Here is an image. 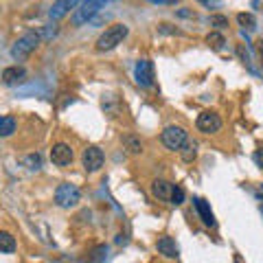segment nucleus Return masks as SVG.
I'll list each match as a JSON object with an SVG mask.
<instances>
[{
    "instance_id": "1",
    "label": "nucleus",
    "mask_w": 263,
    "mask_h": 263,
    "mask_svg": "<svg viewBox=\"0 0 263 263\" xmlns=\"http://www.w3.org/2000/svg\"><path fill=\"white\" fill-rule=\"evenodd\" d=\"M127 33H129V27L127 24H112V27L105 29L101 35H99L97 40V51H112V48H117L123 40L127 37Z\"/></svg>"
},
{
    "instance_id": "2",
    "label": "nucleus",
    "mask_w": 263,
    "mask_h": 263,
    "mask_svg": "<svg viewBox=\"0 0 263 263\" xmlns=\"http://www.w3.org/2000/svg\"><path fill=\"white\" fill-rule=\"evenodd\" d=\"M40 40H42V35H40L37 31H29V33H24L22 37H18L13 42L11 46V57L15 62H22V60H27V57L35 51V48L40 46Z\"/></svg>"
},
{
    "instance_id": "3",
    "label": "nucleus",
    "mask_w": 263,
    "mask_h": 263,
    "mask_svg": "<svg viewBox=\"0 0 263 263\" xmlns=\"http://www.w3.org/2000/svg\"><path fill=\"white\" fill-rule=\"evenodd\" d=\"M108 3H114V0H84V3L77 7V11L72 13V24L81 27V24H86V22H92L95 15L101 11V7H105Z\"/></svg>"
},
{
    "instance_id": "4",
    "label": "nucleus",
    "mask_w": 263,
    "mask_h": 263,
    "mask_svg": "<svg viewBox=\"0 0 263 263\" xmlns=\"http://www.w3.org/2000/svg\"><path fill=\"white\" fill-rule=\"evenodd\" d=\"M81 200V191L77 184H70V182H62L60 186L55 189V204L60 209H72L77 206Z\"/></svg>"
},
{
    "instance_id": "5",
    "label": "nucleus",
    "mask_w": 263,
    "mask_h": 263,
    "mask_svg": "<svg viewBox=\"0 0 263 263\" xmlns=\"http://www.w3.org/2000/svg\"><path fill=\"white\" fill-rule=\"evenodd\" d=\"M160 141H162V145L167 147V149L180 152V149H182V147L189 143V134H186L184 127H180V125H169V127L162 129Z\"/></svg>"
},
{
    "instance_id": "6",
    "label": "nucleus",
    "mask_w": 263,
    "mask_h": 263,
    "mask_svg": "<svg viewBox=\"0 0 263 263\" xmlns=\"http://www.w3.org/2000/svg\"><path fill=\"white\" fill-rule=\"evenodd\" d=\"M105 162V154L101 147L97 145H90L84 149V154H81V164H84V169L88 171V174H95V171H99L103 167Z\"/></svg>"
},
{
    "instance_id": "7",
    "label": "nucleus",
    "mask_w": 263,
    "mask_h": 263,
    "mask_svg": "<svg viewBox=\"0 0 263 263\" xmlns=\"http://www.w3.org/2000/svg\"><path fill=\"white\" fill-rule=\"evenodd\" d=\"M195 127L202 132V134H215V132L221 129V117L215 110H204L197 114Z\"/></svg>"
},
{
    "instance_id": "8",
    "label": "nucleus",
    "mask_w": 263,
    "mask_h": 263,
    "mask_svg": "<svg viewBox=\"0 0 263 263\" xmlns=\"http://www.w3.org/2000/svg\"><path fill=\"white\" fill-rule=\"evenodd\" d=\"M134 77H136L138 86L152 88L154 86V62L152 60H138L136 68H134Z\"/></svg>"
},
{
    "instance_id": "9",
    "label": "nucleus",
    "mask_w": 263,
    "mask_h": 263,
    "mask_svg": "<svg viewBox=\"0 0 263 263\" xmlns=\"http://www.w3.org/2000/svg\"><path fill=\"white\" fill-rule=\"evenodd\" d=\"M72 158H75V154H72V147L70 145L55 143L51 147V160H53V164H57V167H66V164H70Z\"/></svg>"
},
{
    "instance_id": "10",
    "label": "nucleus",
    "mask_w": 263,
    "mask_h": 263,
    "mask_svg": "<svg viewBox=\"0 0 263 263\" xmlns=\"http://www.w3.org/2000/svg\"><path fill=\"white\" fill-rule=\"evenodd\" d=\"M0 79H3L5 86H20L27 81V68L24 66H7V68L3 70V75H0Z\"/></svg>"
},
{
    "instance_id": "11",
    "label": "nucleus",
    "mask_w": 263,
    "mask_h": 263,
    "mask_svg": "<svg viewBox=\"0 0 263 263\" xmlns=\"http://www.w3.org/2000/svg\"><path fill=\"white\" fill-rule=\"evenodd\" d=\"M84 3V0H55L53 7H51V11H48V15H51V20H62L68 15L70 9H77V7Z\"/></svg>"
},
{
    "instance_id": "12",
    "label": "nucleus",
    "mask_w": 263,
    "mask_h": 263,
    "mask_svg": "<svg viewBox=\"0 0 263 263\" xmlns=\"http://www.w3.org/2000/svg\"><path fill=\"white\" fill-rule=\"evenodd\" d=\"M193 206H195L197 215H200V219H202V224H204V226L213 228V226L217 224V221H215V215H213V211H211V206H209V202H206V200H202V197H193Z\"/></svg>"
},
{
    "instance_id": "13",
    "label": "nucleus",
    "mask_w": 263,
    "mask_h": 263,
    "mask_svg": "<svg viewBox=\"0 0 263 263\" xmlns=\"http://www.w3.org/2000/svg\"><path fill=\"white\" fill-rule=\"evenodd\" d=\"M156 250H158L162 257H167V259H178V254H180L178 246H176V241L171 239V237H160V239L156 241Z\"/></svg>"
},
{
    "instance_id": "14",
    "label": "nucleus",
    "mask_w": 263,
    "mask_h": 263,
    "mask_svg": "<svg viewBox=\"0 0 263 263\" xmlns=\"http://www.w3.org/2000/svg\"><path fill=\"white\" fill-rule=\"evenodd\" d=\"M171 191H174V184L171 182H167V180H154L152 182V193H154V197H158V200H162V202H169L171 200Z\"/></svg>"
},
{
    "instance_id": "15",
    "label": "nucleus",
    "mask_w": 263,
    "mask_h": 263,
    "mask_svg": "<svg viewBox=\"0 0 263 263\" xmlns=\"http://www.w3.org/2000/svg\"><path fill=\"white\" fill-rule=\"evenodd\" d=\"M123 147H125L127 154H132V156L143 154V143H141V138L134 136V134H125V136H123Z\"/></svg>"
},
{
    "instance_id": "16",
    "label": "nucleus",
    "mask_w": 263,
    "mask_h": 263,
    "mask_svg": "<svg viewBox=\"0 0 263 263\" xmlns=\"http://www.w3.org/2000/svg\"><path fill=\"white\" fill-rule=\"evenodd\" d=\"M15 248H18L15 237L11 233H7V230H0V252H3V254H11V252H15Z\"/></svg>"
},
{
    "instance_id": "17",
    "label": "nucleus",
    "mask_w": 263,
    "mask_h": 263,
    "mask_svg": "<svg viewBox=\"0 0 263 263\" xmlns=\"http://www.w3.org/2000/svg\"><path fill=\"white\" fill-rule=\"evenodd\" d=\"M15 127H18V123H15L13 117H0V136L7 138V136H11Z\"/></svg>"
},
{
    "instance_id": "18",
    "label": "nucleus",
    "mask_w": 263,
    "mask_h": 263,
    "mask_svg": "<svg viewBox=\"0 0 263 263\" xmlns=\"http://www.w3.org/2000/svg\"><path fill=\"white\" fill-rule=\"evenodd\" d=\"M206 44L213 48V51H221V48H224V44H226V37L221 35L219 31H211L209 35H206Z\"/></svg>"
},
{
    "instance_id": "19",
    "label": "nucleus",
    "mask_w": 263,
    "mask_h": 263,
    "mask_svg": "<svg viewBox=\"0 0 263 263\" xmlns=\"http://www.w3.org/2000/svg\"><path fill=\"white\" fill-rule=\"evenodd\" d=\"M105 257H108V248H105V246L101 243V246H97V248L90 250V254H88V263H103Z\"/></svg>"
},
{
    "instance_id": "20",
    "label": "nucleus",
    "mask_w": 263,
    "mask_h": 263,
    "mask_svg": "<svg viewBox=\"0 0 263 263\" xmlns=\"http://www.w3.org/2000/svg\"><path fill=\"white\" fill-rule=\"evenodd\" d=\"M180 156H182V160H186V162H191L195 156H197V145L195 143H186L182 149H180Z\"/></svg>"
},
{
    "instance_id": "21",
    "label": "nucleus",
    "mask_w": 263,
    "mask_h": 263,
    "mask_svg": "<svg viewBox=\"0 0 263 263\" xmlns=\"http://www.w3.org/2000/svg\"><path fill=\"white\" fill-rule=\"evenodd\" d=\"M237 22H239L243 29H254L257 27V20H254L252 13H239L237 15Z\"/></svg>"
},
{
    "instance_id": "22",
    "label": "nucleus",
    "mask_w": 263,
    "mask_h": 263,
    "mask_svg": "<svg viewBox=\"0 0 263 263\" xmlns=\"http://www.w3.org/2000/svg\"><path fill=\"white\" fill-rule=\"evenodd\" d=\"M209 22H211V27H215V29H226L228 27V18H226V15H219V13L211 15Z\"/></svg>"
},
{
    "instance_id": "23",
    "label": "nucleus",
    "mask_w": 263,
    "mask_h": 263,
    "mask_svg": "<svg viewBox=\"0 0 263 263\" xmlns=\"http://www.w3.org/2000/svg\"><path fill=\"white\" fill-rule=\"evenodd\" d=\"M171 204H182L184 202V189L180 184H174V191H171Z\"/></svg>"
},
{
    "instance_id": "24",
    "label": "nucleus",
    "mask_w": 263,
    "mask_h": 263,
    "mask_svg": "<svg viewBox=\"0 0 263 263\" xmlns=\"http://www.w3.org/2000/svg\"><path fill=\"white\" fill-rule=\"evenodd\" d=\"M24 164H29V169H40L42 167V158H40V154H31V156H27V158L22 160Z\"/></svg>"
},
{
    "instance_id": "25",
    "label": "nucleus",
    "mask_w": 263,
    "mask_h": 263,
    "mask_svg": "<svg viewBox=\"0 0 263 263\" xmlns=\"http://www.w3.org/2000/svg\"><path fill=\"white\" fill-rule=\"evenodd\" d=\"M252 160H254V164H257V167H261V169H263V147H259V149H254Z\"/></svg>"
},
{
    "instance_id": "26",
    "label": "nucleus",
    "mask_w": 263,
    "mask_h": 263,
    "mask_svg": "<svg viewBox=\"0 0 263 263\" xmlns=\"http://www.w3.org/2000/svg\"><path fill=\"white\" fill-rule=\"evenodd\" d=\"M200 3L206 7H221V0H200Z\"/></svg>"
},
{
    "instance_id": "27",
    "label": "nucleus",
    "mask_w": 263,
    "mask_h": 263,
    "mask_svg": "<svg viewBox=\"0 0 263 263\" xmlns=\"http://www.w3.org/2000/svg\"><path fill=\"white\" fill-rule=\"evenodd\" d=\"M152 5H176V0H147Z\"/></svg>"
},
{
    "instance_id": "28",
    "label": "nucleus",
    "mask_w": 263,
    "mask_h": 263,
    "mask_svg": "<svg viewBox=\"0 0 263 263\" xmlns=\"http://www.w3.org/2000/svg\"><path fill=\"white\" fill-rule=\"evenodd\" d=\"M257 51H259V57H261V68H263V40L257 42Z\"/></svg>"
},
{
    "instance_id": "29",
    "label": "nucleus",
    "mask_w": 263,
    "mask_h": 263,
    "mask_svg": "<svg viewBox=\"0 0 263 263\" xmlns=\"http://www.w3.org/2000/svg\"><path fill=\"white\" fill-rule=\"evenodd\" d=\"M178 13L182 15V18H193V11H184V9H182V11H178Z\"/></svg>"
},
{
    "instance_id": "30",
    "label": "nucleus",
    "mask_w": 263,
    "mask_h": 263,
    "mask_svg": "<svg viewBox=\"0 0 263 263\" xmlns=\"http://www.w3.org/2000/svg\"><path fill=\"white\" fill-rule=\"evenodd\" d=\"M261 213H263V204H261Z\"/></svg>"
}]
</instances>
